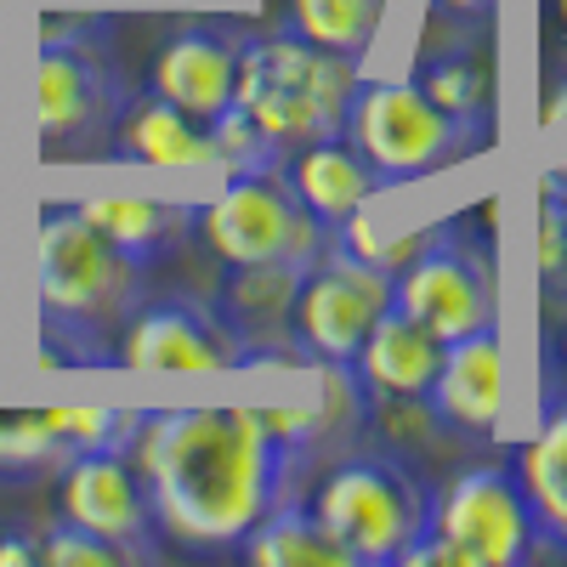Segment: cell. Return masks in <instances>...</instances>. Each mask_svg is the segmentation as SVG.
I'll return each instance as SVG.
<instances>
[{
  "mask_svg": "<svg viewBox=\"0 0 567 567\" xmlns=\"http://www.w3.org/2000/svg\"><path fill=\"white\" fill-rule=\"evenodd\" d=\"M392 307L425 323L437 341H460L471 329L499 323V290L488 250L460 227H437L425 250L392 272Z\"/></svg>",
  "mask_w": 567,
  "mask_h": 567,
  "instance_id": "30bf717a",
  "label": "cell"
},
{
  "mask_svg": "<svg viewBox=\"0 0 567 567\" xmlns=\"http://www.w3.org/2000/svg\"><path fill=\"white\" fill-rule=\"evenodd\" d=\"M278 171H284V182L296 187V199L307 205V216L323 233H336L341 221H352L374 194H381V176L363 165V154L352 148L347 136L307 142V148H296Z\"/></svg>",
  "mask_w": 567,
  "mask_h": 567,
  "instance_id": "ac0fdd59",
  "label": "cell"
},
{
  "mask_svg": "<svg viewBox=\"0 0 567 567\" xmlns=\"http://www.w3.org/2000/svg\"><path fill=\"white\" fill-rule=\"evenodd\" d=\"M131 460L148 483L159 539L182 550H239L261 516L312 477V460L284 443L261 409L142 414Z\"/></svg>",
  "mask_w": 567,
  "mask_h": 567,
  "instance_id": "6da1fadb",
  "label": "cell"
},
{
  "mask_svg": "<svg viewBox=\"0 0 567 567\" xmlns=\"http://www.w3.org/2000/svg\"><path fill=\"white\" fill-rule=\"evenodd\" d=\"M358 80H363L358 58L323 52V45H312L290 29L284 34H245L233 109L256 125L267 154L284 165L296 148H307V142L341 136Z\"/></svg>",
  "mask_w": 567,
  "mask_h": 567,
  "instance_id": "3957f363",
  "label": "cell"
},
{
  "mask_svg": "<svg viewBox=\"0 0 567 567\" xmlns=\"http://www.w3.org/2000/svg\"><path fill=\"white\" fill-rule=\"evenodd\" d=\"M414 85H420L437 109H449V114L488 120L494 80H488V63H483V52H477V34H454V45L432 52V58L420 63Z\"/></svg>",
  "mask_w": 567,
  "mask_h": 567,
  "instance_id": "7402d4cb",
  "label": "cell"
},
{
  "mask_svg": "<svg viewBox=\"0 0 567 567\" xmlns=\"http://www.w3.org/2000/svg\"><path fill=\"white\" fill-rule=\"evenodd\" d=\"M239 550L256 567H352V556L336 545V534L318 523L301 494L278 499L261 523L239 539Z\"/></svg>",
  "mask_w": 567,
  "mask_h": 567,
  "instance_id": "44dd1931",
  "label": "cell"
},
{
  "mask_svg": "<svg viewBox=\"0 0 567 567\" xmlns=\"http://www.w3.org/2000/svg\"><path fill=\"white\" fill-rule=\"evenodd\" d=\"M545 131H550V136H567V85H556V97H550V109H545ZM545 182L556 187V194H567V148L556 154V165L545 171Z\"/></svg>",
  "mask_w": 567,
  "mask_h": 567,
  "instance_id": "f1b7e54d",
  "label": "cell"
},
{
  "mask_svg": "<svg viewBox=\"0 0 567 567\" xmlns=\"http://www.w3.org/2000/svg\"><path fill=\"white\" fill-rule=\"evenodd\" d=\"M437 363H443V341L409 312L386 307L369 323V336L352 358V374L363 381L369 398H425L437 381Z\"/></svg>",
  "mask_w": 567,
  "mask_h": 567,
  "instance_id": "d6986e66",
  "label": "cell"
},
{
  "mask_svg": "<svg viewBox=\"0 0 567 567\" xmlns=\"http://www.w3.org/2000/svg\"><path fill=\"white\" fill-rule=\"evenodd\" d=\"M561 12H567V0H561Z\"/></svg>",
  "mask_w": 567,
  "mask_h": 567,
  "instance_id": "d6a6232c",
  "label": "cell"
},
{
  "mask_svg": "<svg viewBox=\"0 0 567 567\" xmlns=\"http://www.w3.org/2000/svg\"><path fill=\"white\" fill-rule=\"evenodd\" d=\"M425 403L443 420V432H460V437L499 432V420L511 409V352H505L499 323L443 341V363H437V381L425 392Z\"/></svg>",
  "mask_w": 567,
  "mask_h": 567,
  "instance_id": "4fadbf2b",
  "label": "cell"
},
{
  "mask_svg": "<svg viewBox=\"0 0 567 567\" xmlns=\"http://www.w3.org/2000/svg\"><path fill=\"white\" fill-rule=\"evenodd\" d=\"M125 80L114 69L109 40H58V45H34V69H29V120L40 159H91L109 148L114 120L125 109Z\"/></svg>",
  "mask_w": 567,
  "mask_h": 567,
  "instance_id": "52a82bcc",
  "label": "cell"
},
{
  "mask_svg": "<svg viewBox=\"0 0 567 567\" xmlns=\"http://www.w3.org/2000/svg\"><path fill=\"white\" fill-rule=\"evenodd\" d=\"M58 40H114V23L103 12H40L34 45H58Z\"/></svg>",
  "mask_w": 567,
  "mask_h": 567,
  "instance_id": "83f0119b",
  "label": "cell"
},
{
  "mask_svg": "<svg viewBox=\"0 0 567 567\" xmlns=\"http://www.w3.org/2000/svg\"><path fill=\"white\" fill-rule=\"evenodd\" d=\"M74 210L103 233L109 245H120L136 267H154L171 250L194 239V199H171V194H85Z\"/></svg>",
  "mask_w": 567,
  "mask_h": 567,
  "instance_id": "e0dca14e",
  "label": "cell"
},
{
  "mask_svg": "<svg viewBox=\"0 0 567 567\" xmlns=\"http://www.w3.org/2000/svg\"><path fill=\"white\" fill-rule=\"evenodd\" d=\"M0 363H7V347H0Z\"/></svg>",
  "mask_w": 567,
  "mask_h": 567,
  "instance_id": "1f68e13d",
  "label": "cell"
},
{
  "mask_svg": "<svg viewBox=\"0 0 567 567\" xmlns=\"http://www.w3.org/2000/svg\"><path fill=\"white\" fill-rule=\"evenodd\" d=\"M307 505L352 567H398V556L432 528V483L392 443L336 454Z\"/></svg>",
  "mask_w": 567,
  "mask_h": 567,
  "instance_id": "277c9868",
  "label": "cell"
},
{
  "mask_svg": "<svg viewBox=\"0 0 567 567\" xmlns=\"http://www.w3.org/2000/svg\"><path fill=\"white\" fill-rule=\"evenodd\" d=\"M109 154L120 165H148V171H210L221 165V148L205 120L171 109L165 97L142 91V97H125L114 136H109Z\"/></svg>",
  "mask_w": 567,
  "mask_h": 567,
  "instance_id": "2e32d148",
  "label": "cell"
},
{
  "mask_svg": "<svg viewBox=\"0 0 567 567\" xmlns=\"http://www.w3.org/2000/svg\"><path fill=\"white\" fill-rule=\"evenodd\" d=\"M539 556L545 539L516 471L477 460L432 488V528L398 556V567H528Z\"/></svg>",
  "mask_w": 567,
  "mask_h": 567,
  "instance_id": "5b68a950",
  "label": "cell"
},
{
  "mask_svg": "<svg viewBox=\"0 0 567 567\" xmlns=\"http://www.w3.org/2000/svg\"><path fill=\"white\" fill-rule=\"evenodd\" d=\"M392 307V272L369 267L363 256L341 250L329 239L296 284V307H290V347L301 363H352L369 323Z\"/></svg>",
  "mask_w": 567,
  "mask_h": 567,
  "instance_id": "9c48e42d",
  "label": "cell"
},
{
  "mask_svg": "<svg viewBox=\"0 0 567 567\" xmlns=\"http://www.w3.org/2000/svg\"><path fill=\"white\" fill-rule=\"evenodd\" d=\"M45 420L58 425L69 454H80V449H131L136 425H142L136 409H85V403H58V409H45Z\"/></svg>",
  "mask_w": 567,
  "mask_h": 567,
  "instance_id": "d4e9b609",
  "label": "cell"
},
{
  "mask_svg": "<svg viewBox=\"0 0 567 567\" xmlns=\"http://www.w3.org/2000/svg\"><path fill=\"white\" fill-rule=\"evenodd\" d=\"M194 239L221 267H250V261H312L336 233H323L296 187L284 182L278 165H245L227 171V182L199 205Z\"/></svg>",
  "mask_w": 567,
  "mask_h": 567,
  "instance_id": "ba28073f",
  "label": "cell"
},
{
  "mask_svg": "<svg viewBox=\"0 0 567 567\" xmlns=\"http://www.w3.org/2000/svg\"><path fill=\"white\" fill-rule=\"evenodd\" d=\"M69 460V443L45 409H0V483H23L29 471H58Z\"/></svg>",
  "mask_w": 567,
  "mask_h": 567,
  "instance_id": "cb8c5ba5",
  "label": "cell"
},
{
  "mask_svg": "<svg viewBox=\"0 0 567 567\" xmlns=\"http://www.w3.org/2000/svg\"><path fill=\"white\" fill-rule=\"evenodd\" d=\"M239 45L245 34L227 23H187L165 34V45L154 52L148 91L210 125L233 109V91H239Z\"/></svg>",
  "mask_w": 567,
  "mask_h": 567,
  "instance_id": "5bb4252c",
  "label": "cell"
},
{
  "mask_svg": "<svg viewBox=\"0 0 567 567\" xmlns=\"http://www.w3.org/2000/svg\"><path fill=\"white\" fill-rule=\"evenodd\" d=\"M516 483H523L534 523L545 539V556H567V398H556L539 425L528 432V443L511 460Z\"/></svg>",
  "mask_w": 567,
  "mask_h": 567,
  "instance_id": "ffe728a7",
  "label": "cell"
},
{
  "mask_svg": "<svg viewBox=\"0 0 567 567\" xmlns=\"http://www.w3.org/2000/svg\"><path fill=\"white\" fill-rule=\"evenodd\" d=\"M0 567H40V534H0Z\"/></svg>",
  "mask_w": 567,
  "mask_h": 567,
  "instance_id": "f546056e",
  "label": "cell"
},
{
  "mask_svg": "<svg viewBox=\"0 0 567 567\" xmlns=\"http://www.w3.org/2000/svg\"><path fill=\"white\" fill-rule=\"evenodd\" d=\"M386 23V0H290V34L341 58H363Z\"/></svg>",
  "mask_w": 567,
  "mask_h": 567,
  "instance_id": "603a6c76",
  "label": "cell"
},
{
  "mask_svg": "<svg viewBox=\"0 0 567 567\" xmlns=\"http://www.w3.org/2000/svg\"><path fill=\"white\" fill-rule=\"evenodd\" d=\"M296 284L301 261H250V267H227L221 290L210 296L216 318L245 341L250 363H290V307H296Z\"/></svg>",
  "mask_w": 567,
  "mask_h": 567,
  "instance_id": "9a60e30c",
  "label": "cell"
},
{
  "mask_svg": "<svg viewBox=\"0 0 567 567\" xmlns=\"http://www.w3.org/2000/svg\"><path fill=\"white\" fill-rule=\"evenodd\" d=\"M120 369L142 374H221V369H250V352L233 329L216 318L210 301H142L131 323L114 341Z\"/></svg>",
  "mask_w": 567,
  "mask_h": 567,
  "instance_id": "7c38bea8",
  "label": "cell"
},
{
  "mask_svg": "<svg viewBox=\"0 0 567 567\" xmlns=\"http://www.w3.org/2000/svg\"><path fill=\"white\" fill-rule=\"evenodd\" d=\"M341 136L381 176V187H403L471 159L488 142V120L437 109L414 80H358Z\"/></svg>",
  "mask_w": 567,
  "mask_h": 567,
  "instance_id": "8992f818",
  "label": "cell"
},
{
  "mask_svg": "<svg viewBox=\"0 0 567 567\" xmlns=\"http://www.w3.org/2000/svg\"><path fill=\"white\" fill-rule=\"evenodd\" d=\"M0 301H7V256H0Z\"/></svg>",
  "mask_w": 567,
  "mask_h": 567,
  "instance_id": "4dcf8cb0",
  "label": "cell"
},
{
  "mask_svg": "<svg viewBox=\"0 0 567 567\" xmlns=\"http://www.w3.org/2000/svg\"><path fill=\"white\" fill-rule=\"evenodd\" d=\"M58 505L63 523L120 545L131 561H159V523L148 483L131 460V449H80L58 465Z\"/></svg>",
  "mask_w": 567,
  "mask_h": 567,
  "instance_id": "8fae6325",
  "label": "cell"
},
{
  "mask_svg": "<svg viewBox=\"0 0 567 567\" xmlns=\"http://www.w3.org/2000/svg\"><path fill=\"white\" fill-rule=\"evenodd\" d=\"M142 272L120 245L91 227L74 199L34 216V312H40V369L114 363V341L131 312L148 301Z\"/></svg>",
  "mask_w": 567,
  "mask_h": 567,
  "instance_id": "7a4b0ae2",
  "label": "cell"
},
{
  "mask_svg": "<svg viewBox=\"0 0 567 567\" xmlns=\"http://www.w3.org/2000/svg\"><path fill=\"white\" fill-rule=\"evenodd\" d=\"M40 561L45 567H125L131 556L120 545L97 539V534L74 528V523H52L40 534Z\"/></svg>",
  "mask_w": 567,
  "mask_h": 567,
  "instance_id": "4316f807",
  "label": "cell"
},
{
  "mask_svg": "<svg viewBox=\"0 0 567 567\" xmlns=\"http://www.w3.org/2000/svg\"><path fill=\"white\" fill-rule=\"evenodd\" d=\"M534 272L550 290H567V194L539 182V216H534Z\"/></svg>",
  "mask_w": 567,
  "mask_h": 567,
  "instance_id": "484cf974",
  "label": "cell"
}]
</instances>
